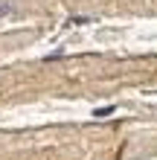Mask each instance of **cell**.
Returning a JSON list of instances; mask_svg holds the SVG:
<instances>
[{"instance_id":"2","label":"cell","mask_w":157,"mask_h":160,"mask_svg":"<svg viewBox=\"0 0 157 160\" xmlns=\"http://www.w3.org/2000/svg\"><path fill=\"white\" fill-rule=\"evenodd\" d=\"M9 12H12V6H9V3H3V0H0V18H3V15H9Z\"/></svg>"},{"instance_id":"1","label":"cell","mask_w":157,"mask_h":160,"mask_svg":"<svg viewBox=\"0 0 157 160\" xmlns=\"http://www.w3.org/2000/svg\"><path fill=\"white\" fill-rule=\"evenodd\" d=\"M108 114H114V105H105V108H99L93 117H108Z\"/></svg>"}]
</instances>
